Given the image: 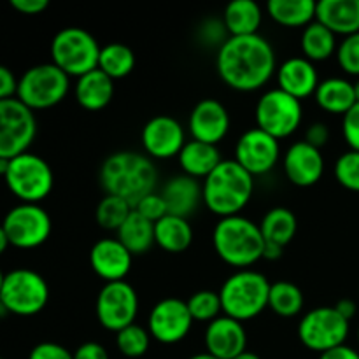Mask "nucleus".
<instances>
[{
    "mask_svg": "<svg viewBox=\"0 0 359 359\" xmlns=\"http://www.w3.org/2000/svg\"><path fill=\"white\" fill-rule=\"evenodd\" d=\"M7 168H9V160H4V158H0V175H6Z\"/></svg>",
    "mask_w": 359,
    "mask_h": 359,
    "instance_id": "obj_53",
    "label": "nucleus"
},
{
    "mask_svg": "<svg viewBox=\"0 0 359 359\" xmlns=\"http://www.w3.org/2000/svg\"><path fill=\"white\" fill-rule=\"evenodd\" d=\"M49 300V286L41 273L18 269L6 273L0 302L9 314L30 318L44 311Z\"/></svg>",
    "mask_w": 359,
    "mask_h": 359,
    "instance_id": "obj_9",
    "label": "nucleus"
},
{
    "mask_svg": "<svg viewBox=\"0 0 359 359\" xmlns=\"http://www.w3.org/2000/svg\"><path fill=\"white\" fill-rule=\"evenodd\" d=\"M9 238H7V235H6V230H4L2 228V224H0V256L4 255V252H6V249L9 248Z\"/></svg>",
    "mask_w": 359,
    "mask_h": 359,
    "instance_id": "obj_51",
    "label": "nucleus"
},
{
    "mask_svg": "<svg viewBox=\"0 0 359 359\" xmlns=\"http://www.w3.org/2000/svg\"><path fill=\"white\" fill-rule=\"evenodd\" d=\"M233 359H262V358H259L256 353H251V351H244V353L238 354V356Z\"/></svg>",
    "mask_w": 359,
    "mask_h": 359,
    "instance_id": "obj_52",
    "label": "nucleus"
},
{
    "mask_svg": "<svg viewBox=\"0 0 359 359\" xmlns=\"http://www.w3.org/2000/svg\"><path fill=\"white\" fill-rule=\"evenodd\" d=\"M205 353L217 359H233L248 351V333L244 325L228 316H219L209 323L203 335Z\"/></svg>",
    "mask_w": 359,
    "mask_h": 359,
    "instance_id": "obj_20",
    "label": "nucleus"
},
{
    "mask_svg": "<svg viewBox=\"0 0 359 359\" xmlns=\"http://www.w3.org/2000/svg\"><path fill=\"white\" fill-rule=\"evenodd\" d=\"M18 81L13 70L6 65H0V100L16 98Z\"/></svg>",
    "mask_w": 359,
    "mask_h": 359,
    "instance_id": "obj_45",
    "label": "nucleus"
},
{
    "mask_svg": "<svg viewBox=\"0 0 359 359\" xmlns=\"http://www.w3.org/2000/svg\"><path fill=\"white\" fill-rule=\"evenodd\" d=\"M319 359H359V351L344 344V346L335 347L328 353L319 354Z\"/></svg>",
    "mask_w": 359,
    "mask_h": 359,
    "instance_id": "obj_48",
    "label": "nucleus"
},
{
    "mask_svg": "<svg viewBox=\"0 0 359 359\" xmlns=\"http://www.w3.org/2000/svg\"><path fill=\"white\" fill-rule=\"evenodd\" d=\"M189 309V314H191L193 321L198 323H212L214 319H217L223 312V305H221V297L219 291L212 290H202L196 291L189 297V300L186 302Z\"/></svg>",
    "mask_w": 359,
    "mask_h": 359,
    "instance_id": "obj_37",
    "label": "nucleus"
},
{
    "mask_svg": "<svg viewBox=\"0 0 359 359\" xmlns=\"http://www.w3.org/2000/svg\"><path fill=\"white\" fill-rule=\"evenodd\" d=\"M314 0H270L266 4V13L280 27L302 28L316 21Z\"/></svg>",
    "mask_w": 359,
    "mask_h": 359,
    "instance_id": "obj_30",
    "label": "nucleus"
},
{
    "mask_svg": "<svg viewBox=\"0 0 359 359\" xmlns=\"http://www.w3.org/2000/svg\"><path fill=\"white\" fill-rule=\"evenodd\" d=\"M203 203L212 214L223 217L238 216L251 202L255 177L235 160H223L216 170L203 179Z\"/></svg>",
    "mask_w": 359,
    "mask_h": 359,
    "instance_id": "obj_3",
    "label": "nucleus"
},
{
    "mask_svg": "<svg viewBox=\"0 0 359 359\" xmlns=\"http://www.w3.org/2000/svg\"><path fill=\"white\" fill-rule=\"evenodd\" d=\"M255 118L256 128L263 130L277 140L286 139L300 128L304 119L302 100L291 97L279 88H273L259 97L255 109Z\"/></svg>",
    "mask_w": 359,
    "mask_h": 359,
    "instance_id": "obj_10",
    "label": "nucleus"
},
{
    "mask_svg": "<svg viewBox=\"0 0 359 359\" xmlns=\"http://www.w3.org/2000/svg\"><path fill=\"white\" fill-rule=\"evenodd\" d=\"M335 177L340 186L359 193V151L340 154L335 163Z\"/></svg>",
    "mask_w": 359,
    "mask_h": 359,
    "instance_id": "obj_39",
    "label": "nucleus"
},
{
    "mask_svg": "<svg viewBox=\"0 0 359 359\" xmlns=\"http://www.w3.org/2000/svg\"><path fill=\"white\" fill-rule=\"evenodd\" d=\"M342 133L351 151H359V104L342 116Z\"/></svg>",
    "mask_w": 359,
    "mask_h": 359,
    "instance_id": "obj_42",
    "label": "nucleus"
},
{
    "mask_svg": "<svg viewBox=\"0 0 359 359\" xmlns=\"http://www.w3.org/2000/svg\"><path fill=\"white\" fill-rule=\"evenodd\" d=\"M270 283L262 272L245 269L231 273L219 290L223 314L237 321H251L269 307Z\"/></svg>",
    "mask_w": 359,
    "mask_h": 359,
    "instance_id": "obj_5",
    "label": "nucleus"
},
{
    "mask_svg": "<svg viewBox=\"0 0 359 359\" xmlns=\"http://www.w3.org/2000/svg\"><path fill=\"white\" fill-rule=\"evenodd\" d=\"M212 245L226 265L245 270L263 259L265 238L259 224L238 214L217 221L212 231Z\"/></svg>",
    "mask_w": 359,
    "mask_h": 359,
    "instance_id": "obj_4",
    "label": "nucleus"
},
{
    "mask_svg": "<svg viewBox=\"0 0 359 359\" xmlns=\"http://www.w3.org/2000/svg\"><path fill=\"white\" fill-rule=\"evenodd\" d=\"M161 196L167 203L168 214L188 219L193 212H196L200 202H203V186L200 184L198 179L189 175H174L165 184Z\"/></svg>",
    "mask_w": 359,
    "mask_h": 359,
    "instance_id": "obj_23",
    "label": "nucleus"
},
{
    "mask_svg": "<svg viewBox=\"0 0 359 359\" xmlns=\"http://www.w3.org/2000/svg\"><path fill=\"white\" fill-rule=\"evenodd\" d=\"M133 255L118 238H102L90 251V266L105 283L125 280L132 270Z\"/></svg>",
    "mask_w": 359,
    "mask_h": 359,
    "instance_id": "obj_21",
    "label": "nucleus"
},
{
    "mask_svg": "<svg viewBox=\"0 0 359 359\" xmlns=\"http://www.w3.org/2000/svg\"><path fill=\"white\" fill-rule=\"evenodd\" d=\"M263 21V11L255 0H233L223 13V25L228 37L256 35Z\"/></svg>",
    "mask_w": 359,
    "mask_h": 359,
    "instance_id": "obj_27",
    "label": "nucleus"
},
{
    "mask_svg": "<svg viewBox=\"0 0 359 359\" xmlns=\"http://www.w3.org/2000/svg\"><path fill=\"white\" fill-rule=\"evenodd\" d=\"M354 84V95H356V104H359V79Z\"/></svg>",
    "mask_w": 359,
    "mask_h": 359,
    "instance_id": "obj_55",
    "label": "nucleus"
},
{
    "mask_svg": "<svg viewBox=\"0 0 359 359\" xmlns=\"http://www.w3.org/2000/svg\"><path fill=\"white\" fill-rule=\"evenodd\" d=\"M9 244L20 249H35L44 244L53 230L48 210L39 203H20L2 221Z\"/></svg>",
    "mask_w": 359,
    "mask_h": 359,
    "instance_id": "obj_13",
    "label": "nucleus"
},
{
    "mask_svg": "<svg viewBox=\"0 0 359 359\" xmlns=\"http://www.w3.org/2000/svg\"><path fill=\"white\" fill-rule=\"evenodd\" d=\"M189 359H217V358L210 356L209 353H200V354H195V356H191Z\"/></svg>",
    "mask_w": 359,
    "mask_h": 359,
    "instance_id": "obj_54",
    "label": "nucleus"
},
{
    "mask_svg": "<svg viewBox=\"0 0 359 359\" xmlns=\"http://www.w3.org/2000/svg\"><path fill=\"white\" fill-rule=\"evenodd\" d=\"M349 337V321L335 307H318L309 311L298 323V339L314 353H328L346 344Z\"/></svg>",
    "mask_w": 359,
    "mask_h": 359,
    "instance_id": "obj_12",
    "label": "nucleus"
},
{
    "mask_svg": "<svg viewBox=\"0 0 359 359\" xmlns=\"http://www.w3.org/2000/svg\"><path fill=\"white\" fill-rule=\"evenodd\" d=\"M142 147L151 160H170L186 146V130L172 116H154L144 125Z\"/></svg>",
    "mask_w": 359,
    "mask_h": 359,
    "instance_id": "obj_17",
    "label": "nucleus"
},
{
    "mask_svg": "<svg viewBox=\"0 0 359 359\" xmlns=\"http://www.w3.org/2000/svg\"><path fill=\"white\" fill-rule=\"evenodd\" d=\"M133 210L140 214L142 217H146L151 223H158L160 219H163L168 214L167 203H165V198L161 196V193H151V195L144 196Z\"/></svg>",
    "mask_w": 359,
    "mask_h": 359,
    "instance_id": "obj_41",
    "label": "nucleus"
},
{
    "mask_svg": "<svg viewBox=\"0 0 359 359\" xmlns=\"http://www.w3.org/2000/svg\"><path fill=\"white\" fill-rule=\"evenodd\" d=\"M337 60L344 72L359 77V32L344 37L337 48Z\"/></svg>",
    "mask_w": 359,
    "mask_h": 359,
    "instance_id": "obj_40",
    "label": "nucleus"
},
{
    "mask_svg": "<svg viewBox=\"0 0 359 359\" xmlns=\"http://www.w3.org/2000/svg\"><path fill=\"white\" fill-rule=\"evenodd\" d=\"M259 230L266 244H276L284 249L297 235V216L287 207H273L263 216Z\"/></svg>",
    "mask_w": 359,
    "mask_h": 359,
    "instance_id": "obj_31",
    "label": "nucleus"
},
{
    "mask_svg": "<svg viewBox=\"0 0 359 359\" xmlns=\"http://www.w3.org/2000/svg\"><path fill=\"white\" fill-rule=\"evenodd\" d=\"M283 248H279V245L276 244H266L265 242V251H263V259H269V262H276V259H279L280 256H283Z\"/></svg>",
    "mask_w": 359,
    "mask_h": 359,
    "instance_id": "obj_50",
    "label": "nucleus"
},
{
    "mask_svg": "<svg viewBox=\"0 0 359 359\" xmlns=\"http://www.w3.org/2000/svg\"><path fill=\"white\" fill-rule=\"evenodd\" d=\"M304 140L307 144H311V146L321 149V147H325L326 144H328L330 128L325 125V123H321V121L312 123V125L307 128V132H305V139Z\"/></svg>",
    "mask_w": 359,
    "mask_h": 359,
    "instance_id": "obj_44",
    "label": "nucleus"
},
{
    "mask_svg": "<svg viewBox=\"0 0 359 359\" xmlns=\"http://www.w3.org/2000/svg\"><path fill=\"white\" fill-rule=\"evenodd\" d=\"M135 69V55L128 46L121 42H111L102 46L100 58H98V70L111 77L112 81L123 79L130 76Z\"/></svg>",
    "mask_w": 359,
    "mask_h": 359,
    "instance_id": "obj_34",
    "label": "nucleus"
},
{
    "mask_svg": "<svg viewBox=\"0 0 359 359\" xmlns=\"http://www.w3.org/2000/svg\"><path fill=\"white\" fill-rule=\"evenodd\" d=\"M28 359H74V353L55 342H41L30 351Z\"/></svg>",
    "mask_w": 359,
    "mask_h": 359,
    "instance_id": "obj_43",
    "label": "nucleus"
},
{
    "mask_svg": "<svg viewBox=\"0 0 359 359\" xmlns=\"http://www.w3.org/2000/svg\"><path fill=\"white\" fill-rule=\"evenodd\" d=\"M151 333L139 325H132L128 328L116 333V347L126 358H140L149 351Z\"/></svg>",
    "mask_w": 359,
    "mask_h": 359,
    "instance_id": "obj_38",
    "label": "nucleus"
},
{
    "mask_svg": "<svg viewBox=\"0 0 359 359\" xmlns=\"http://www.w3.org/2000/svg\"><path fill=\"white\" fill-rule=\"evenodd\" d=\"M177 158L182 174L193 179H207L223 161L217 146H210V144L193 139L186 142Z\"/></svg>",
    "mask_w": 359,
    "mask_h": 359,
    "instance_id": "obj_26",
    "label": "nucleus"
},
{
    "mask_svg": "<svg viewBox=\"0 0 359 359\" xmlns=\"http://www.w3.org/2000/svg\"><path fill=\"white\" fill-rule=\"evenodd\" d=\"M358 344H359V328H358Z\"/></svg>",
    "mask_w": 359,
    "mask_h": 359,
    "instance_id": "obj_57",
    "label": "nucleus"
},
{
    "mask_svg": "<svg viewBox=\"0 0 359 359\" xmlns=\"http://www.w3.org/2000/svg\"><path fill=\"white\" fill-rule=\"evenodd\" d=\"M100 44L88 30L62 28L51 41V60L69 77H81L98 69Z\"/></svg>",
    "mask_w": 359,
    "mask_h": 359,
    "instance_id": "obj_6",
    "label": "nucleus"
},
{
    "mask_svg": "<svg viewBox=\"0 0 359 359\" xmlns=\"http://www.w3.org/2000/svg\"><path fill=\"white\" fill-rule=\"evenodd\" d=\"M76 102L86 111H102L114 97V81L102 70L95 69L77 77L74 86Z\"/></svg>",
    "mask_w": 359,
    "mask_h": 359,
    "instance_id": "obj_25",
    "label": "nucleus"
},
{
    "mask_svg": "<svg viewBox=\"0 0 359 359\" xmlns=\"http://www.w3.org/2000/svg\"><path fill=\"white\" fill-rule=\"evenodd\" d=\"M335 309H337V312H339V314L342 316V318L346 319V321H349V323H351V319H353L354 316H356V312H358V305L354 304L353 300H349V298H344V300H340L339 304L335 305Z\"/></svg>",
    "mask_w": 359,
    "mask_h": 359,
    "instance_id": "obj_49",
    "label": "nucleus"
},
{
    "mask_svg": "<svg viewBox=\"0 0 359 359\" xmlns=\"http://www.w3.org/2000/svg\"><path fill=\"white\" fill-rule=\"evenodd\" d=\"M316 21L325 25L335 35L359 32V0H321L316 7Z\"/></svg>",
    "mask_w": 359,
    "mask_h": 359,
    "instance_id": "obj_24",
    "label": "nucleus"
},
{
    "mask_svg": "<svg viewBox=\"0 0 359 359\" xmlns=\"http://www.w3.org/2000/svg\"><path fill=\"white\" fill-rule=\"evenodd\" d=\"M70 90V77L55 63L34 65L18 81L16 98L32 111H44L65 100Z\"/></svg>",
    "mask_w": 359,
    "mask_h": 359,
    "instance_id": "obj_7",
    "label": "nucleus"
},
{
    "mask_svg": "<svg viewBox=\"0 0 359 359\" xmlns=\"http://www.w3.org/2000/svg\"><path fill=\"white\" fill-rule=\"evenodd\" d=\"M279 90L286 91L291 97L304 100L316 93L319 86V74L314 63L305 56H291L284 60L277 69Z\"/></svg>",
    "mask_w": 359,
    "mask_h": 359,
    "instance_id": "obj_22",
    "label": "nucleus"
},
{
    "mask_svg": "<svg viewBox=\"0 0 359 359\" xmlns=\"http://www.w3.org/2000/svg\"><path fill=\"white\" fill-rule=\"evenodd\" d=\"M6 184L21 203H41L55 186V174L48 161L35 153H23L9 160Z\"/></svg>",
    "mask_w": 359,
    "mask_h": 359,
    "instance_id": "obj_8",
    "label": "nucleus"
},
{
    "mask_svg": "<svg viewBox=\"0 0 359 359\" xmlns=\"http://www.w3.org/2000/svg\"><path fill=\"white\" fill-rule=\"evenodd\" d=\"M305 298L300 287L290 280L270 284L269 309L280 318H294L304 311Z\"/></svg>",
    "mask_w": 359,
    "mask_h": 359,
    "instance_id": "obj_35",
    "label": "nucleus"
},
{
    "mask_svg": "<svg viewBox=\"0 0 359 359\" xmlns=\"http://www.w3.org/2000/svg\"><path fill=\"white\" fill-rule=\"evenodd\" d=\"M193 242V228L186 217L167 214L163 219L154 223V244L163 251L177 255L184 252Z\"/></svg>",
    "mask_w": 359,
    "mask_h": 359,
    "instance_id": "obj_29",
    "label": "nucleus"
},
{
    "mask_svg": "<svg viewBox=\"0 0 359 359\" xmlns=\"http://www.w3.org/2000/svg\"><path fill=\"white\" fill-rule=\"evenodd\" d=\"M132 212L133 207L130 205L126 200L118 198V196L112 195H105L104 198L98 202L95 217H97V223L100 224L104 230L118 231Z\"/></svg>",
    "mask_w": 359,
    "mask_h": 359,
    "instance_id": "obj_36",
    "label": "nucleus"
},
{
    "mask_svg": "<svg viewBox=\"0 0 359 359\" xmlns=\"http://www.w3.org/2000/svg\"><path fill=\"white\" fill-rule=\"evenodd\" d=\"M316 102L330 114H347L356 105L354 84L342 77H330L319 83L314 93Z\"/></svg>",
    "mask_w": 359,
    "mask_h": 359,
    "instance_id": "obj_28",
    "label": "nucleus"
},
{
    "mask_svg": "<svg viewBox=\"0 0 359 359\" xmlns=\"http://www.w3.org/2000/svg\"><path fill=\"white\" fill-rule=\"evenodd\" d=\"M4 280H6V273L0 270V293H2V287H4Z\"/></svg>",
    "mask_w": 359,
    "mask_h": 359,
    "instance_id": "obj_56",
    "label": "nucleus"
},
{
    "mask_svg": "<svg viewBox=\"0 0 359 359\" xmlns=\"http://www.w3.org/2000/svg\"><path fill=\"white\" fill-rule=\"evenodd\" d=\"M74 359H109V353L102 344L84 342L74 351Z\"/></svg>",
    "mask_w": 359,
    "mask_h": 359,
    "instance_id": "obj_46",
    "label": "nucleus"
},
{
    "mask_svg": "<svg viewBox=\"0 0 359 359\" xmlns=\"http://www.w3.org/2000/svg\"><path fill=\"white\" fill-rule=\"evenodd\" d=\"M279 158V140L259 128H251L242 133L241 139L237 140V146H235L233 160L252 177L272 172Z\"/></svg>",
    "mask_w": 359,
    "mask_h": 359,
    "instance_id": "obj_16",
    "label": "nucleus"
},
{
    "mask_svg": "<svg viewBox=\"0 0 359 359\" xmlns=\"http://www.w3.org/2000/svg\"><path fill=\"white\" fill-rule=\"evenodd\" d=\"M0 359H2V358H0Z\"/></svg>",
    "mask_w": 359,
    "mask_h": 359,
    "instance_id": "obj_58",
    "label": "nucleus"
},
{
    "mask_svg": "<svg viewBox=\"0 0 359 359\" xmlns=\"http://www.w3.org/2000/svg\"><path fill=\"white\" fill-rule=\"evenodd\" d=\"M11 6L21 14H41L48 9V0H11Z\"/></svg>",
    "mask_w": 359,
    "mask_h": 359,
    "instance_id": "obj_47",
    "label": "nucleus"
},
{
    "mask_svg": "<svg viewBox=\"0 0 359 359\" xmlns=\"http://www.w3.org/2000/svg\"><path fill=\"white\" fill-rule=\"evenodd\" d=\"M158 172L147 154L118 151L105 158L100 167V184L107 195L126 200L135 207L144 196L154 193Z\"/></svg>",
    "mask_w": 359,
    "mask_h": 359,
    "instance_id": "obj_2",
    "label": "nucleus"
},
{
    "mask_svg": "<svg viewBox=\"0 0 359 359\" xmlns=\"http://www.w3.org/2000/svg\"><path fill=\"white\" fill-rule=\"evenodd\" d=\"M116 238L132 252L133 256L146 255L154 245V223L140 216L137 210L116 231Z\"/></svg>",
    "mask_w": 359,
    "mask_h": 359,
    "instance_id": "obj_32",
    "label": "nucleus"
},
{
    "mask_svg": "<svg viewBox=\"0 0 359 359\" xmlns=\"http://www.w3.org/2000/svg\"><path fill=\"white\" fill-rule=\"evenodd\" d=\"M230 112L216 98H203L189 114L188 130L193 140L217 146L230 132Z\"/></svg>",
    "mask_w": 359,
    "mask_h": 359,
    "instance_id": "obj_18",
    "label": "nucleus"
},
{
    "mask_svg": "<svg viewBox=\"0 0 359 359\" xmlns=\"http://www.w3.org/2000/svg\"><path fill=\"white\" fill-rule=\"evenodd\" d=\"M276 51L263 35L228 37L217 48L216 69L231 90L249 93L265 86L276 72Z\"/></svg>",
    "mask_w": 359,
    "mask_h": 359,
    "instance_id": "obj_1",
    "label": "nucleus"
},
{
    "mask_svg": "<svg viewBox=\"0 0 359 359\" xmlns=\"http://www.w3.org/2000/svg\"><path fill=\"white\" fill-rule=\"evenodd\" d=\"M37 135V119L18 98L0 100V158L13 160L28 153Z\"/></svg>",
    "mask_w": 359,
    "mask_h": 359,
    "instance_id": "obj_11",
    "label": "nucleus"
},
{
    "mask_svg": "<svg viewBox=\"0 0 359 359\" xmlns=\"http://www.w3.org/2000/svg\"><path fill=\"white\" fill-rule=\"evenodd\" d=\"M188 304L179 298H165L158 302L147 319V332L156 342L172 346L188 337L193 326Z\"/></svg>",
    "mask_w": 359,
    "mask_h": 359,
    "instance_id": "obj_15",
    "label": "nucleus"
},
{
    "mask_svg": "<svg viewBox=\"0 0 359 359\" xmlns=\"http://www.w3.org/2000/svg\"><path fill=\"white\" fill-rule=\"evenodd\" d=\"M300 48L305 58L314 63L332 58L339 44H337V35L332 30H328L319 21H312L302 32Z\"/></svg>",
    "mask_w": 359,
    "mask_h": 359,
    "instance_id": "obj_33",
    "label": "nucleus"
},
{
    "mask_svg": "<svg viewBox=\"0 0 359 359\" xmlns=\"http://www.w3.org/2000/svg\"><path fill=\"white\" fill-rule=\"evenodd\" d=\"M98 323L109 332H121L135 325L139 314V294L126 280L105 283L95 304Z\"/></svg>",
    "mask_w": 359,
    "mask_h": 359,
    "instance_id": "obj_14",
    "label": "nucleus"
},
{
    "mask_svg": "<svg viewBox=\"0 0 359 359\" xmlns=\"http://www.w3.org/2000/svg\"><path fill=\"white\" fill-rule=\"evenodd\" d=\"M283 168L290 182L300 188H311L321 181L325 174V158L321 149L305 140L291 144L283 156Z\"/></svg>",
    "mask_w": 359,
    "mask_h": 359,
    "instance_id": "obj_19",
    "label": "nucleus"
}]
</instances>
